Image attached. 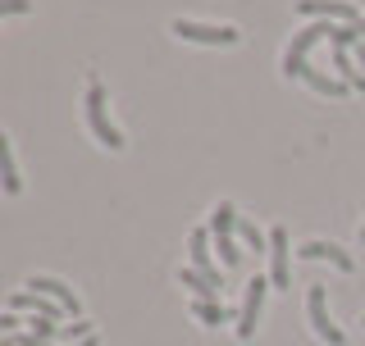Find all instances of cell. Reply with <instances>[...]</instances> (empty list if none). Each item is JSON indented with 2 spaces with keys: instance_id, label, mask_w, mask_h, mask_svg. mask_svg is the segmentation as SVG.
Masks as SVG:
<instances>
[{
  "instance_id": "1",
  "label": "cell",
  "mask_w": 365,
  "mask_h": 346,
  "mask_svg": "<svg viewBox=\"0 0 365 346\" xmlns=\"http://www.w3.org/2000/svg\"><path fill=\"white\" fill-rule=\"evenodd\" d=\"M87 123L91 132H96V142L106 146V151H123V132L110 123V110H106V87L91 78L87 83Z\"/></svg>"
},
{
  "instance_id": "2",
  "label": "cell",
  "mask_w": 365,
  "mask_h": 346,
  "mask_svg": "<svg viewBox=\"0 0 365 346\" xmlns=\"http://www.w3.org/2000/svg\"><path fill=\"white\" fill-rule=\"evenodd\" d=\"M169 32H174L178 41H197V46H237L242 41V32L233 28V23H192V19H174L169 23Z\"/></svg>"
},
{
  "instance_id": "3",
  "label": "cell",
  "mask_w": 365,
  "mask_h": 346,
  "mask_svg": "<svg viewBox=\"0 0 365 346\" xmlns=\"http://www.w3.org/2000/svg\"><path fill=\"white\" fill-rule=\"evenodd\" d=\"M265 296H269V278H265V273H256V278L247 283L242 315H237V337H242V342L256 337V324H260V315H265Z\"/></svg>"
},
{
  "instance_id": "4",
  "label": "cell",
  "mask_w": 365,
  "mask_h": 346,
  "mask_svg": "<svg viewBox=\"0 0 365 346\" xmlns=\"http://www.w3.org/2000/svg\"><path fill=\"white\" fill-rule=\"evenodd\" d=\"M306 315H311V328L319 342L329 346H347V332L329 324V301H324V283H311V292H306Z\"/></svg>"
},
{
  "instance_id": "5",
  "label": "cell",
  "mask_w": 365,
  "mask_h": 346,
  "mask_svg": "<svg viewBox=\"0 0 365 346\" xmlns=\"http://www.w3.org/2000/svg\"><path fill=\"white\" fill-rule=\"evenodd\" d=\"M269 287H292V251H288V228H269Z\"/></svg>"
},
{
  "instance_id": "6",
  "label": "cell",
  "mask_w": 365,
  "mask_h": 346,
  "mask_svg": "<svg viewBox=\"0 0 365 346\" xmlns=\"http://www.w3.org/2000/svg\"><path fill=\"white\" fill-rule=\"evenodd\" d=\"M187 264L201 273V278H210L215 287H224V273H220V264H215V256H210V228H192V237H187Z\"/></svg>"
},
{
  "instance_id": "7",
  "label": "cell",
  "mask_w": 365,
  "mask_h": 346,
  "mask_svg": "<svg viewBox=\"0 0 365 346\" xmlns=\"http://www.w3.org/2000/svg\"><path fill=\"white\" fill-rule=\"evenodd\" d=\"M297 14L306 19H329V23H356L365 19L351 0H297Z\"/></svg>"
},
{
  "instance_id": "8",
  "label": "cell",
  "mask_w": 365,
  "mask_h": 346,
  "mask_svg": "<svg viewBox=\"0 0 365 346\" xmlns=\"http://www.w3.org/2000/svg\"><path fill=\"white\" fill-rule=\"evenodd\" d=\"M28 292H41V296H51V301H60L68 315H83V301H78V292L73 287H64L60 278H46V273H32L28 278Z\"/></svg>"
},
{
  "instance_id": "9",
  "label": "cell",
  "mask_w": 365,
  "mask_h": 346,
  "mask_svg": "<svg viewBox=\"0 0 365 346\" xmlns=\"http://www.w3.org/2000/svg\"><path fill=\"white\" fill-rule=\"evenodd\" d=\"M297 256H302V260H334L342 273L356 269V260H351L347 251L338 246V241H302V251H297Z\"/></svg>"
},
{
  "instance_id": "10",
  "label": "cell",
  "mask_w": 365,
  "mask_h": 346,
  "mask_svg": "<svg viewBox=\"0 0 365 346\" xmlns=\"http://www.w3.org/2000/svg\"><path fill=\"white\" fill-rule=\"evenodd\" d=\"M0 192L5 196H19L23 192V178H19V164H14V151H9V137L0 132Z\"/></svg>"
},
{
  "instance_id": "11",
  "label": "cell",
  "mask_w": 365,
  "mask_h": 346,
  "mask_svg": "<svg viewBox=\"0 0 365 346\" xmlns=\"http://www.w3.org/2000/svg\"><path fill=\"white\" fill-rule=\"evenodd\" d=\"M237 219H242V214H237V205H233V201H220V205L210 210V233H215V237H233V233H237Z\"/></svg>"
},
{
  "instance_id": "12",
  "label": "cell",
  "mask_w": 365,
  "mask_h": 346,
  "mask_svg": "<svg viewBox=\"0 0 365 346\" xmlns=\"http://www.w3.org/2000/svg\"><path fill=\"white\" fill-rule=\"evenodd\" d=\"M178 283L192 287V292H197V301H220V287H215L210 278H201L192 264H182V269H178Z\"/></svg>"
},
{
  "instance_id": "13",
  "label": "cell",
  "mask_w": 365,
  "mask_h": 346,
  "mask_svg": "<svg viewBox=\"0 0 365 346\" xmlns=\"http://www.w3.org/2000/svg\"><path fill=\"white\" fill-rule=\"evenodd\" d=\"M237 241H242V246H251L256 256H260V251L269 256V233H260V228L251 224V219H237Z\"/></svg>"
},
{
  "instance_id": "14",
  "label": "cell",
  "mask_w": 365,
  "mask_h": 346,
  "mask_svg": "<svg viewBox=\"0 0 365 346\" xmlns=\"http://www.w3.org/2000/svg\"><path fill=\"white\" fill-rule=\"evenodd\" d=\"M192 315H197L205 328H220V324H228V310H224V301H192Z\"/></svg>"
},
{
  "instance_id": "15",
  "label": "cell",
  "mask_w": 365,
  "mask_h": 346,
  "mask_svg": "<svg viewBox=\"0 0 365 346\" xmlns=\"http://www.w3.org/2000/svg\"><path fill=\"white\" fill-rule=\"evenodd\" d=\"M215 251H220L224 269H237V264H242V246H237V237H215Z\"/></svg>"
},
{
  "instance_id": "16",
  "label": "cell",
  "mask_w": 365,
  "mask_h": 346,
  "mask_svg": "<svg viewBox=\"0 0 365 346\" xmlns=\"http://www.w3.org/2000/svg\"><path fill=\"white\" fill-rule=\"evenodd\" d=\"M28 332H32L37 342H55L60 324H55V319H46V315H32V319H28Z\"/></svg>"
},
{
  "instance_id": "17",
  "label": "cell",
  "mask_w": 365,
  "mask_h": 346,
  "mask_svg": "<svg viewBox=\"0 0 365 346\" xmlns=\"http://www.w3.org/2000/svg\"><path fill=\"white\" fill-rule=\"evenodd\" d=\"M32 9V0H0V19H9V14H28Z\"/></svg>"
},
{
  "instance_id": "18",
  "label": "cell",
  "mask_w": 365,
  "mask_h": 346,
  "mask_svg": "<svg viewBox=\"0 0 365 346\" xmlns=\"http://www.w3.org/2000/svg\"><path fill=\"white\" fill-rule=\"evenodd\" d=\"M32 337H28V332H5V337H0V346H28Z\"/></svg>"
},
{
  "instance_id": "19",
  "label": "cell",
  "mask_w": 365,
  "mask_h": 346,
  "mask_svg": "<svg viewBox=\"0 0 365 346\" xmlns=\"http://www.w3.org/2000/svg\"><path fill=\"white\" fill-rule=\"evenodd\" d=\"M19 324H23V319H19V315H0V337H5V332H14Z\"/></svg>"
},
{
  "instance_id": "20",
  "label": "cell",
  "mask_w": 365,
  "mask_h": 346,
  "mask_svg": "<svg viewBox=\"0 0 365 346\" xmlns=\"http://www.w3.org/2000/svg\"><path fill=\"white\" fill-rule=\"evenodd\" d=\"M356 60H361V68H365V46H361V51H356Z\"/></svg>"
},
{
  "instance_id": "21",
  "label": "cell",
  "mask_w": 365,
  "mask_h": 346,
  "mask_svg": "<svg viewBox=\"0 0 365 346\" xmlns=\"http://www.w3.org/2000/svg\"><path fill=\"white\" fill-rule=\"evenodd\" d=\"M356 32H361V37H365V19H356Z\"/></svg>"
},
{
  "instance_id": "22",
  "label": "cell",
  "mask_w": 365,
  "mask_h": 346,
  "mask_svg": "<svg viewBox=\"0 0 365 346\" xmlns=\"http://www.w3.org/2000/svg\"><path fill=\"white\" fill-rule=\"evenodd\" d=\"M28 337H32V332H28ZM28 346H41V342H37V337H32V342H28Z\"/></svg>"
},
{
  "instance_id": "23",
  "label": "cell",
  "mask_w": 365,
  "mask_h": 346,
  "mask_svg": "<svg viewBox=\"0 0 365 346\" xmlns=\"http://www.w3.org/2000/svg\"><path fill=\"white\" fill-rule=\"evenodd\" d=\"M361 241H365V224H361Z\"/></svg>"
}]
</instances>
